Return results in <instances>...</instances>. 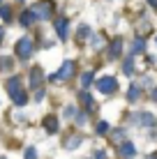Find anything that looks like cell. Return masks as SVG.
Returning a JSON list of instances; mask_svg holds the SVG:
<instances>
[{
	"mask_svg": "<svg viewBox=\"0 0 157 159\" xmlns=\"http://www.w3.org/2000/svg\"><path fill=\"white\" fill-rule=\"evenodd\" d=\"M5 85H7V92H9V97H12V102L16 104V106H23V104L28 102L23 88H21V79H19V76H9Z\"/></svg>",
	"mask_w": 157,
	"mask_h": 159,
	"instance_id": "1",
	"label": "cell"
},
{
	"mask_svg": "<svg viewBox=\"0 0 157 159\" xmlns=\"http://www.w3.org/2000/svg\"><path fill=\"white\" fill-rule=\"evenodd\" d=\"M74 72H76L74 60H65V62L60 65V69H58V74L51 76V81H53V83H58V81H67V79H72V76H74Z\"/></svg>",
	"mask_w": 157,
	"mask_h": 159,
	"instance_id": "2",
	"label": "cell"
},
{
	"mask_svg": "<svg viewBox=\"0 0 157 159\" xmlns=\"http://www.w3.org/2000/svg\"><path fill=\"white\" fill-rule=\"evenodd\" d=\"M95 88L102 95H111V92L118 90V79H113V76H102V79L95 81Z\"/></svg>",
	"mask_w": 157,
	"mask_h": 159,
	"instance_id": "3",
	"label": "cell"
},
{
	"mask_svg": "<svg viewBox=\"0 0 157 159\" xmlns=\"http://www.w3.org/2000/svg\"><path fill=\"white\" fill-rule=\"evenodd\" d=\"M32 48H35V44H32L30 37L19 39V42H16V56H19V60H28L32 56Z\"/></svg>",
	"mask_w": 157,
	"mask_h": 159,
	"instance_id": "4",
	"label": "cell"
},
{
	"mask_svg": "<svg viewBox=\"0 0 157 159\" xmlns=\"http://www.w3.org/2000/svg\"><path fill=\"white\" fill-rule=\"evenodd\" d=\"M32 12H35L37 21L51 19V14H53V2H51V0H44V2H37L35 7H32Z\"/></svg>",
	"mask_w": 157,
	"mask_h": 159,
	"instance_id": "5",
	"label": "cell"
},
{
	"mask_svg": "<svg viewBox=\"0 0 157 159\" xmlns=\"http://www.w3.org/2000/svg\"><path fill=\"white\" fill-rule=\"evenodd\" d=\"M56 32H58V37H60V39H65V37H67V32H69V21H67V19H58V21H56Z\"/></svg>",
	"mask_w": 157,
	"mask_h": 159,
	"instance_id": "6",
	"label": "cell"
},
{
	"mask_svg": "<svg viewBox=\"0 0 157 159\" xmlns=\"http://www.w3.org/2000/svg\"><path fill=\"white\" fill-rule=\"evenodd\" d=\"M120 51H122V39L118 37V39H113V42H111V46H109V58H111V60H116L118 56H120Z\"/></svg>",
	"mask_w": 157,
	"mask_h": 159,
	"instance_id": "7",
	"label": "cell"
},
{
	"mask_svg": "<svg viewBox=\"0 0 157 159\" xmlns=\"http://www.w3.org/2000/svg\"><path fill=\"white\" fill-rule=\"evenodd\" d=\"M118 152H120L122 157H134V155H136V148H134L132 143H129V141H125V143H120Z\"/></svg>",
	"mask_w": 157,
	"mask_h": 159,
	"instance_id": "8",
	"label": "cell"
},
{
	"mask_svg": "<svg viewBox=\"0 0 157 159\" xmlns=\"http://www.w3.org/2000/svg\"><path fill=\"white\" fill-rule=\"evenodd\" d=\"M44 127H46L48 134H56V131H58V118L56 116H46L44 118Z\"/></svg>",
	"mask_w": 157,
	"mask_h": 159,
	"instance_id": "9",
	"label": "cell"
},
{
	"mask_svg": "<svg viewBox=\"0 0 157 159\" xmlns=\"http://www.w3.org/2000/svg\"><path fill=\"white\" fill-rule=\"evenodd\" d=\"M37 21V16H35V12H32V9H25L23 14H21V25H25V28H28V25H32Z\"/></svg>",
	"mask_w": 157,
	"mask_h": 159,
	"instance_id": "10",
	"label": "cell"
},
{
	"mask_svg": "<svg viewBox=\"0 0 157 159\" xmlns=\"http://www.w3.org/2000/svg\"><path fill=\"white\" fill-rule=\"evenodd\" d=\"M39 83H42V69L35 67V69L30 72V85H32V88H39Z\"/></svg>",
	"mask_w": 157,
	"mask_h": 159,
	"instance_id": "11",
	"label": "cell"
},
{
	"mask_svg": "<svg viewBox=\"0 0 157 159\" xmlns=\"http://www.w3.org/2000/svg\"><path fill=\"white\" fill-rule=\"evenodd\" d=\"M79 99H81V104H83L85 108H93V97H90L85 90H81V92H79Z\"/></svg>",
	"mask_w": 157,
	"mask_h": 159,
	"instance_id": "12",
	"label": "cell"
},
{
	"mask_svg": "<svg viewBox=\"0 0 157 159\" xmlns=\"http://www.w3.org/2000/svg\"><path fill=\"white\" fill-rule=\"evenodd\" d=\"M136 120H139L141 125H145V127H153V125H155V118L150 116V113H141V116H139Z\"/></svg>",
	"mask_w": 157,
	"mask_h": 159,
	"instance_id": "13",
	"label": "cell"
},
{
	"mask_svg": "<svg viewBox=\"0 0 157 159\" xmlns=\"http://www.w3.org/2000/svg\"><path fill=\"white\" fill-rule=\"evenodd\" d=\"M139 97H141V90H139V85H132V88H129V92H127V99H129V102H136Z\"/></svg>",
	"mask_w": 157,
	"mask_h": 159,
	"instance_id": "14",
	"label": "cell"
},
{
	"mask_svg": "<svg viewBox=\"0 0 157 159\" xmlns=\"http://www.w3.org/2000/svg\"><path fill=\"white\" fill-rule=\"evenodd\" d=\"M143 48H145V42L141 39V37H139V39H134V44H132V51H134V53H141Z\"/></svg>",
	"mask_w": 157,
	"mask_h": 159,
	"instance_id": "15",
	"label": "cell"
},
{
	"mask_svg": "<svg viewBox=\"0 0 157 159\" xmlns=\"http://www.w3.org/2000/svg\"><path fill=\"white\" fill-rule=\"evenodd\" d=\"M122 69H125V74H132V72H134V60H132V56H127L125 65H122Z\"/></svg>",
	"mask_w": 157,
	"mask_h": 159,
	"instance_id": "16",
	"label": "cell"
},
{
	"mask_svg": "<svg viewBox=\"0 0 157 159\" xmlns=\"http://www.w3.org/2000/svg\"><path fill=\"white\" fill-rule=\"evenodd\" d=\"M97 134H99V136L109 134V122H97Z\"/></svg>",
	"mask_w": 157,
	"mask_h": 159,
	"instance_id": "17",
	"label": "cell"
},
{
	"mask_svg": "<svg viewBox=\"0 0 157 159\" xmlns=\"http://www.w3.org/2000/svg\"><path fill=\"white\" fill-rule=\"evenodd\" d=\"M81 83H83V88H88L90 83H93V72H85L83 76H81Z\"/></svg>",
	"mask_w": 157,
	"mask_h": 159,
	"instance_id": "18",
	"label": "cell"
},
{
	"mask_svg": "<svg viewBox=\"0 0 157 159\" xmlns=\"http://www.w3.org/2000/svg\"><path fill=\"white\" fill-rule=\"evenodd\" d=\"M0 16H2L5 21H9V16H12V9H9V7H0Z\"/></svg>",
	"mask_w": 157,
	"mask_h": 159,
	"instance_id": "19",
	"label": "cell"
},
{
	"mask_svg": "<svg viewBox=\"0 0 157 159\" xmlns=\"http://www.w3.org/2000/svg\"><path fill=\"white\" fill-rule=\"evenodd\" d=\"M88 32H90L88 25H81V28H79V39H85V35H88Z\"/></svg>",
	"mask_w": 157,
	"mask_h": 159,
	"instance_id": "20",
	"label": "cell"
},
{
	"mask_svg": "<svg viewBox=\"0 0 157 159\" xmlns=\"http://www.w3.org/2000/svg\"><path fill=\"white\" fill-rule=\"evenodd\" d=\"M88 122V116H85V113H79L76 116V125H85Z\"/></svg>",
	"mask_w": 157,
	"mask_h": 159,
	"instance_id": "21",
	"label": "cell"
},
{
	"mask_svg": "<svg viewBox=\"0 0 157 159\" xmlns=\"http://www.w3.org/2000/svg\"><path fill=\"white\" fill-rule=\"evenodd\" d=\"M25 157H37V152L32 150V148H28V150H25Z\"/></svg>",
	"mask_w": 157,
	"mask_h": 159,
	"instance_id": "22",
	"label": "cell"
},
{
	"mask_svg": "<svg viewBox=\"0 0 157 159\" xmlns=\"http://www.w3.org/2000/svg\"><path fill=\"white\" fill-rule=\"evenodd\" d=\"M65 116H67V118H69V116H74V108H72V106H67V108H65Z\"/></svg>",
	"mask_w": 157,
	"mask_h": 159,
	"instance_id": "23",
	"label": "cell"
},
{
	"mask_svg": "<svg viewBox=\"0 0 157 159\" xmlns=\"http://www.w3.org/2000/svg\"><path fill=\"white\" fill-rule=\"evenodd\" d=\"M148 5H150V7H155V9H157V0H148Z\"/></svg>",
	"mask_w": 157,
	"mask_h": 159,
	"instance_id": "24",
	"label": "cell"
},
{
	"mask_svg": "<svg viewBox=\"0 0 157 159\" xmlns=\"http://www.w3.org/2000/svg\"><path fill=\"white\" fill-rule=\"evenodd\" d=\"M2 37H5V30L0 28V44H2Z\"/></svg>",
	"mask_w": 157,
	"mask_h": 159,
	"instance_id": "25",
	"label": "cell"
},
{
	"mask_svg": "<svg viewBox=\"0 0 157 159\" xmlns=\"http://www.w3.org/2000/svg\"><path fill=\"white\" fill-rule=\"evenodd\" d=\"M153 99L157 102V88H155V90H153Z\"/></svg>",
	"mask_w": 157,
	"mask_h": 159,
	"instance_id": "26",
	"label": "cell"
}]
</instances>
